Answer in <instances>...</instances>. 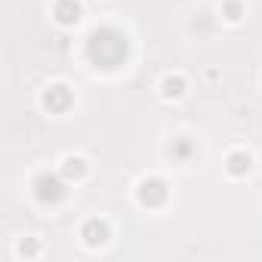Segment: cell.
<instances>
[{"label": "cell", "mask_w": 262, "mask_h": 262, "mask_svg": "<svg viewBox=\"0 0 262 262\" xmlns=\"http://www.w3.org/2000/svg\"><path fill=\"white\" fill-rule=\"evenodd\" d=\"M34 194H37L40 204H59L65 198V182L53 173H40L34 179Z\"/></svg>", "instance_id": "1"}, {"label": "cell", "mask_w": 262, "mask_h": 262, "mask_svg": "<svg viewBox=\"0 0 262 262\" xmlns=\"http://www.w3.org/2000/svg\"><path fill=\"white\" fill-rule=\"evenodd\" d=\"M167 182L164 179H142L139 182V188H136V198H139V204L142 207H161L164 201H167Z\"/></svg>", "instance_id": "2"}, {"label": "cell", "mask_w": 262, "mask_h": 262, "mask_svg": "<svg viewBox=\"0 0 262 262\" xmlns=\"http://www.w3.org/2000/svg\"><path fill=\"white\" fill-rule=\"evenodd\" d=\"M40 102H43V108H47V111L62 114V111H68V108H71L74 96H71V90H68L65 83H53V86H47V90H43Z\"/></svg>", "instance_id": "3"}, {"label": "cell", "mask_w": 262, "mask_h": 262, "mask_svg": "<svg viewBox=\"0 0 262 262\" xmlns=\"http://www.w3.org/2000/svg\"><path fill=\"white\" fill-rule=\"evenodd\" d=\"M80 237H83L86 247H102V244H108V237H111V225H108L105 219H99V216H90V219L80 225Z\"/></svg>", "instance_id": "4"}, {"label": "cell", "mask_w": 262, "mask_h": 262, "mask_svg": "<svg viewBox=\"0 0 262 262\" xmlns=\"http://www.w3.org/2000/svg\"><path fill=\"white\" fill-rule=\"evenodd\" d=\"M250 170H253V155H250V151L234 148V151H228V155H225V173H228V176L244 179Z\"/></svg>", "instance_id": "5"}, {"label": "cell", "mask_w": 262, "mask_h": 262, "mask_svg": "<svg viewBox=\"0 0 262 262\" xmlns=\"http://www.w3.org/2000/svg\"><path fill=\"white\" fill-rule=\"evenodd\" d=\"M53 19L62 28H74L80 22V4H77V0H56V4H53Z\"/></svg>", "instance_id": "6"}, {"label": "cell", "mask_w": 262, "mask_h": 262, "mask_svg": "<svg viewBox=\"0 0 262 262\" xmlns=\"http://www.w3.org/2000/svg\"><path fill=\"white\" fill-rule=\"evenodd\" d=\"M59 173H62V179L77 182V179H83V176L90 173V164H86V158H80V155H65L62 164H59Z\"/></svg>", "instance_id": "7"}, {"label": "cell", "mask_w": 262, "mask_h": 262, "mask_svg": "<svg viewBox=\"0 0 262 262\" xmlns=\"http://www.w3.org/2000/svg\"><path fill=\"white\" fill-rule=\"evenodd\" d=\"M185 90H188V83H185L182 74H167V77L161 80V96H164L167 102H179V99L185 96Z\"/></svg>", "instance_id": "8"}, {"label": "cell", "mask_w": 262, "mask_h": 262, "mask_svg": "<svg viewBox=\"0 0 262 262\" xmlns=\"http://www.w3.org/2000/svg\"><path fill=\"white\" fill-rule=\"evenodd\" d=\"M16 253H19L22 259H37V256L43 253V244H40V237H22V241L16 244Z\"/></svg>", "instance_id": "9"}, {"label": "cell", "mask_w": 262, "mask_h": 262, "mask_svg": "<svg viewBox=\"0 0 262 262\" xmlns=\"http://www.w3.org/2000/svg\"><path fill=\"white\" fill-rule=\"evenodd\" d=\"M222 16H225V22H241L244 19V4L241 0H222Z\"/></svg>", "instance_id": "10"}, {"label": "cell", "mask_w": 262, "mask_h": 262, "mask_svg": "<svg viewBox=\"0 0 262 262\" xmlns=\"http://www.w3.org/2000/svg\"><path fill=\"white\" fill-rule=\"evenodd\" d=\"M259 86H262V74H259Z\"/></svg>", "instance_id": "11"}]
</instances>
